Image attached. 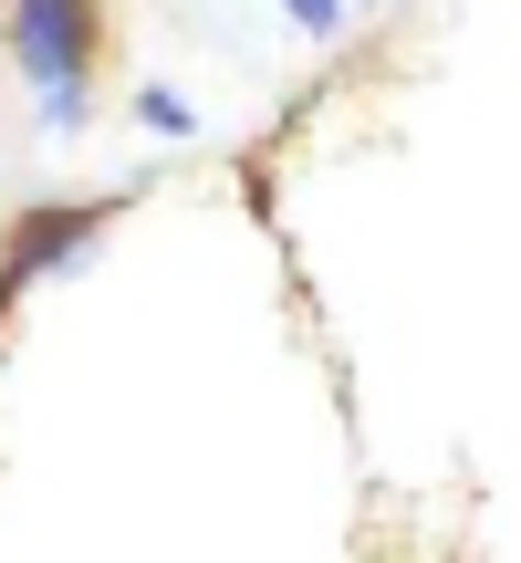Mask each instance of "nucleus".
<instances>
[{
    "label": "nucleus",
    "mask_w": 521,
    "mask_h": 563,
    "mask_svg": "<svg viewBox=\"0 0 521 563\" xmlns=\"http://www.w3.org/2000/svg\"><path fill=\"white\" fill-rule=\"evenodd\" d=\"M84 53H95V0H21L11 11V63L53 95L63 125L84 104Z\"/></svg>",
    "instance_id": "f257e3e1"
}]
</instances>
